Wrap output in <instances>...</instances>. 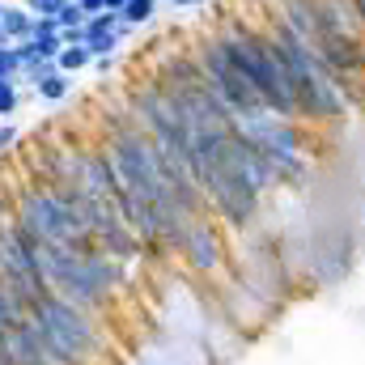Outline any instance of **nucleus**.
<instances>
[{"label": "nucleus", "instance_id": "obj_21", "mask_svg": "<svg viewBox=\"0 0 365 365\" xmlns=\"http://www.w3.org/2000/svg\"><path fill=\"white\" fill-rule=\"evenodd\" d=\"M123 4H128V0H106V9H115V13H123Z\"/></svg>", "mask_w": 365, "mask_h": 365}, {"label": "nucleus", "instance_id": "obj_2", "mask_svg": "<svg viewBox=\"0 0 365 365\" xmlns=\"http://www.w3.org/2000/svg\"><path fill=\"white\" fill-rule=\"evenodd\" d=\"M212 30H217V38H221V47H225V56L234 60V68L251 81V90L264 98V106H268L272 115H280V119H297L293 86H289V77H284V64H280V56H276L268 30L259 26V17H238V13H230V17H221Z\"/></svg>", "mask_w": 365, "mask_h": 365}, {"label": "nucleus", "instance_id": "obj_13", "mask_svg": "<svg viewBox=\"0 0 365 365\" xmlns=\"http://www.w3.org/2000/svg\"><path fill=\"white\" fill-rule=\"evenodd\" d=\"M34 51H38V60H60L64 34H38V38H34Z\"/></svg>", "mask_w": 365, "mask_h": 365}, {"label": "nucleus", "instance_id": "obj_12", "mask_svg": "<svg viewBox=\"0 0 365 365\" xmlns=\"http://www.w3.org/2000/svg\"><path fill=\"white\" fill-rule=\"evenodd\" d=\"M119 38H123V30H110V34H98V38H90L86 47L93 51V60H102V56H115V51H119Z\"/></svg>", "mask_w": 365, "mask_h": 365}, {"label": "nucleus", "instance_id": "obj_15", "mask_svg": "<svg viewBox=\"0 0 365 365\" xmlns=\"http://www.w3.org/2000/svg\"><path fill=\"white\" fill-rule=\"evenodd\" d=\"M17 110V81H0V123Z\"/></svg>", "mask_w": 365, "mask_h": 365}, {"label": "nucleus", "instance_id": "obj_9", "mask_svg": "<svg viewBox=\"0 0 365 365\" xmlns=\"http://www.w3.org/2000/svg\"><path fill=\"white\" fill-rule=\"evenodd\" d=\"M68 90H73V81H68V73H60V68H56L47 81L34 86V93H38L43 102H60V98H68Z\"/></svg>", "mask_w": 365, "mask_h": 365}, {"label": "nucleus", "instance_id": "obj_10", "mask_svg": "<svg viewBox=\"0 0 365 365\" xmlns=\"http://www.w3.org/2000/svg\"><path fill=\"white\" fill-rule=\"evenodd\" d=\"M153 13H158V0H128V4H123V26H128V30H132V26H149Z\"/></svg>", "mask_w": 365, "mask_h": 365}, {"label": "nucleus", "instance_id": "obj_6", "mask_svg": "<svg viewBox=\"0 0 365 365\" xmlns=\"http://www.w3.org/2000/svg\"><path fill=\"white\" fill-rule=\"evenodd\" d=\"M179 268L182 276H195V280H217V276L230 272V259H234V234L212 217H191L187 234L179 242Z\"/></svg>", "mask_w": 365, "mask_h": 365}, {"label": "nucleus", "instance_id": "obj_18", "mask_svg": "<svg viewBox=\"0 0 365 365\" xmlns=\"http://www.w3.org/2000/svg\"><path fill=\"white\" fill-rule=\"evenodd\" d=\"M13 145H17V132H13L9 123H0V153H9Z\"/></svg>", "mask_w": 365, "mask_h": 365}, {"label": "nucleus", "instance_id": "obj_4", "mask_svg": "<svg viewBox=\"0 0 365 365\" xmlns=\"http://www.w3.org/2000/svg\"><path fill=\"white\" fill-rule=\"evenodd\" d=\"M26 319L38 327L56 365H106V331H102L98 314H90L86 306H77L60 293H47Z\"/></svg>", "mask_w": 365, "mask_h": 365}, {"label": "nucleus", "instance_id": "obj_24", "mask_svg": "<svg viewBox=\"0 0 365 365\" xmlns=\"http://www.w3.org/2000/svg\"><path fill=\"white\" fill-rule=\"evenodd\" d=\"M0 26H4V0H0Z\"/></svg>", "mask_w": 365, "mask_h": 365}, {"label": "nucleus", "instance_id": "obj_8", "mask_svg": "<svg viewBox=\"0 0 365 365\" xmlns=\"http://www.w3.org/2000/svg\"><path fill=\"white\" fill-rule=\"evenodd\" d=\"M86 64H93V51L86 47V43L64 47V51H60V60H56V68H60V73H68V77H73V73H81Z\"/></svg>", "mask_w": 365, "mask_h": 365}, {"label": "nucleus", "instance_id": "obj_20", "mask_svg": "<svg viewBox=\"0 0 365 365\" xmlns=\"http://www.w3.org/2000/svg\"><path fill=\"white\" fill-rule=\"evenodd\" d=\"M81 4V13L86 17H93V13H106V0H77Z\"/></svg>", "mask_w": 365, "mask_h": 365}, {"label": "nucleus", "instance_id": "obj_16", "mask_svg": "<svg viewBox=\"0 0 365 365\" xmlns=\"http://www.w3.org/2000/svg\"><path fill=\"white\" fill-rule=\"evenodd\" d=\"M64 4H68V0H26V9H30L34 17H60Z\"/></svg>", "mask_w": 365, "mask_h": 365}, {"label": "nucleus", "instance_id": "obj_1", "mask_svg": "<svg viewBox=\"0 0 365 365\" xmlns=\"http://www.w3.org/2000/svg\"><path fill=\"white\" fill-rule=\"evenodd\" d=\"M259 26L268 30V38H272L276 56H280V64H284V77H289V86H293V102H297V119L302 123H310L314 132H323V128H336L353 106L344 102V93L336 86V77L327 73V64L319 60V51L276 13V4L268 0L264 4V17H259Z\"/></svg>", "mask_w": 365, "mask_h": 365}, {"label": "nucleus", "instance_id": "obj_17", "mask_svg": "<svg viewBox=\"0 0 365 365\" xmlns=\"http://www.w3.org/2000/svg\"><path fill=\"white\" fill-rule=\"evenodd\" d=\"M38 34H60V21L56 17H34V34L30 38H38Z\"/></svg>", "mask_w": 365, "mask_h": 365}, {"label": "nucleus", "instance_id": "obj_5", "mask_svg": "<svg viewBox=\"0 0 365 365\" xmlns=\"http://www.w3.org/2000/svg\"><path fill=\"white\" fill-rule=\"evenodd\" d=\"M191 51H195V60H200V68H204V77H208L212 93L230 106V115H234L238 123H242V119H255V115H268L264 98L251 90V81H247V77L234 68V60L225 56L217 30L195 34V38H191Z\"/></svg>", "mask_w": 365, "mask_h": 365}, {"label": "nucleus", "instance_id": "obj_7", "mask_svg": "<svg viewBox=\"0 0 365 365\" xmlns=\"http://www.w3.org/2000/svg\"><path fill=\"white\" fill-rule=\"evenodd\" d=\"M30 34H34V13H30V9H9V4H4L0 43H26Z\"/></svg>", "mask_w": 365, "mask_h": 365}, {"label": "nucleus", "instance_id": "obj_22", "mask_svg": "<svg viewBox=\"0 0 365 365\" xmlns=\"http://www.w3.org/2000/svg\"><path fill=\"white\" fill-rule=\"evenodd\" d=\"M179 9H195V4H204V0H175Z\"/></svg>", "mask_w": 365, "mask_h": 365}, {"label": "nucleus", "instance_id": "obj_3", "mask_svg": "<svg viewBox=\"0 0 365 365\" xmlns=\"http://www.w3.org/2000/svg\"><path fill=\"white\" fill-rule=\"evenodd\" d=\"M38 259H43V276H47L51 293L86 306L90 314L110 310L119 289L128 284V268L115 264L98 247H43Z\"/></svg>", "mask_w": 365, "mask_h": 365}, {"label": "nucleus", "instance_id": "obj_11", "mask_svg": "<svg viewBox=\"0 0 365 365\" xmlns=\"http://www.w3.org/2000/svg\"><path fill=\"white\" fill-rule=\"evenodd\" d=\"M21 77V60L13 43H0V81H17Z\"/></svg>", "mask_w": 365, "mask_h": 365}, {"label": "nucleus", "instance_id": "obj_14", "mask_svg": "<svg viewBox=\"0 0 365 365\" xmlns=\"http://www.w3.org/2000/svg\"><path fill=\"white\" fill-rule=\"evenodd\" d=\"M56 21H60V34H64V30H81V26H86V13H81V4H77V0H68V4L60 9V17H56Z\"/></svg>", "mask_w": 365, "mask_h": 365}, {"label": "nucleus", "instance_id": "obj_19", "mask_svg": "<svg viewBox=\"0 0 365 365\" xmlns=\"http://www.w3.org/2000/svg\"><path fill=\"white\" fill-rule=\"evenodd\" d=\"M349 9H353V21H357V30L365 34V0H349Z\"/></svg>", "mask_w": 365, "mask_h": 365}, {"label": "nucleus", "instance_id": "obj_23", "mask_svg": "<svg viewBox=\"0 0 365 365\" xmlns=\"http://www.w3.org/2000/svg\"><path fill=\"white\" fill-rule=\"evenodd\" d=\"M0 365H13V361H9V353H4V349H0Z\"/></svg>", "mask_w": 365, "mask_h": 365}]
</instances>
